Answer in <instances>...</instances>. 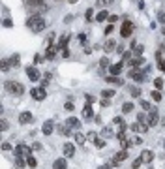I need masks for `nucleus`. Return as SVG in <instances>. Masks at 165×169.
I'll list each match as a JSON object with an SVG mask.
<instances>
[{"label": "nucleus", "instance_id": "nucleus-62", "mask_svg": "<svg viewBox=\"0 0 165 169\" xmlns=\"http://www.w3.org/2000/svg\"><path fill=\"white\" fill-rule=\"evenodd\" d=\"M163 34H165V28H163Z\"/></svg>", "mask_w": 165, "mask_h": 169}, {"label": "nucleus", "instance_id": "nucleus-37", "mask_svg": "<svg viewBox=\"0 0 165 169\" xmlns=\"http://www.w3.org/2000/svg\"><path fill=\"white\" fill-rule=\"evenodd\" d=\"M73 109H75V105H73V101H70V100H68V101H66V104H64V111H68V113H71Z\"/></svg>", "mask_w": 165, "mask_h": 169}, {"label": "nucleus", "instance_id": "nucleus-23", "mask_svg": "<svg viewBox=\"0 0 165 169\" xmlns=\"http://www.w3.org/2000/svg\"><path fill=\"white\" fill-rule=\"evenodd\" d=\"M58 132L62 133V135H73V132H71V128L68 126V124H58Z\"/></svg>", "mask_w": 165, "mask_h": 169}, {"label": "nucleus", "instance_id": "nucleus-10", "mask_svg": "<svg viewBox=\"0 0 165 169\" xmlns=\"http://www.w3.org/2000/svg\"><path fill=\"white\" fill-rule=\"evenodd\" d=\"M26 75H28L30 81H40V79H41V73L36 70L34 66H28V68H26Z\"/></svg>", "mask_w": 165, "mask_h": 169}, {"label": "nucleus", "instance_id": "nucleus-27", "mask_svg": "<svg viewBox=\"0 0 165 169\" xmlns=\"http://www.w3.org/2000/svg\"><path fill=\"white\" fill-rule=\"evenodd\" d=\"M115 94H116V92H115L113 88H105V90H101V98H103V100H111Z\"/></svg>", "mask_w": 165, "mask_h": 169}, {"label": "nucleus", "instance_id": "nucleus-29", "mask_svg": "<svg viewBox=\"0 0 165 169\" xmlns=\"http://www.w3.org/2000/svg\"><path fill=\"white\" fill-rule=\"evenodd\" d=\"M139 105H141L143 109H145L146 113H150V111L156 109V107H152V105H150V101H146V100H141V101H139Z\"/></svg>", "mask_w": 165, "mask_h": 169}, {"label": "nucleus", "instance_id": "nucleus-20", "mask_svg": "<svg viewBox=\"0 0 165 169\" xmlns=\"http://www.w3.org/2000/svg\"><path fill=\"white\" fill-rule=\"evenodd\" d=\"M30 120H32V113L30 111H23L19 115V124H28Z\"/></svg>", "mask_w": 165, "mask_h": 169}, {"label": "nucleus", "instance_id": "nucleus-48", "mask_svg": "<svg viewBox=\"0 0 165 169\" xmlns=\"http://www.w3.org/2000/svg\"><path fill=\"white\" fill-rule=\"evenodd\" d=\"M158 70L160 72H165V60H158Z\"/></svg>", "mask_w": 165, "mask_h": 169}, {"label": "nucleus", "instance_id": "nucleus-61", "mask_svg": "<svg viewBox=\"0 0 165 169\" xmlns=\"http://www.w3.org/2000/svg\"><path fill=\"white\" fill-rule=\"evenodd\" d=\"M161 145H163V149H165V141H163V143H161Z\"/></svg>", "mask_w": 165, "mask_h": 169}, {"label": "nucleus", "instance_id": "nucleus-14", "mask_svg": "<svg viewBox=\"0 0 165 169\" xmlns=\"http://www.w3.org/2000/svg\"><path fill=\"white\" fill-rule=\"evenodd\" d=\"M122 70H124V64L122 62H118V64H111V66H109V72H111V75H120V73H122Z\"/></svg>", "mask_w": 165, "mask_h": 169}, {"label": "nucleus", "instance_id": "nucleus-22", "mask_svg": "<svg viewBox=\"0 0 165 169\" xmlns=\"http://www.w3.org/2000/svg\"><path fill=\"white\" fill-rule=\"evenodd\" d=\"M73 139H75L77 145H84V143H86V135L81 133V132H75V133H73Z\"/></svg>", "mask_w": 165, "mask_h": 169}, {"label": "nucleus", "instance_id": "nucleus-55", "mask_svg": "<svg viewBox=\"0 0 165 169\" xmlns=\"http://www.w3.org/2000/svg\"><path fill=\"white\" fill-rule=\"evenodd\" d=\"M109 104H111L109 100H103V98H101V107H109Z\"/></svg>", "mask_w": 165, "mask_h": 169}, {"label": "nucleus", "instance_id": "nucleus-12", "mask_svg": "<svg viewBox=\"0 0 165 169\" xmlns=\"http://www.w3.org/2000/svg\"><path fill=\"white\" fill-rule=\"evenodd\" d=\"M83 118H84V120L94 118V109H92V104H84V107H83Z\"/></svg>", "mask_w": 165, "mask_h": 169}, {"label": "nucleus", "instance_id": "nucleus-26", "mask_svg": "<svg viewBox=\"0 0 165 169\" xmlns=\"http://www.w3.org/2000/svg\"><path fill=\"white\" fill-rule=\"evenodd\" d=\"M141 64H145V60L141 58V56H133L129 62V68H141Z\"/></svg>", "mask_w": 165, "mask_h": 169}, {"label": "nucleus", "instance_id": "nucleus-46", "mask_svg": "<svg viewBox=\"0 0 165 169\" xmlns=\"http://www.w3.org/2000/svg\"><path fill=\"white\" fill-rule=\"evenodd\" d=\"M100 66H101V68H107V66H109V58H107V56H103V58L100 60Z\"/></svg>", "mask_w": 165, "mask_h": 169}, {"label": "nucleus", "instance_id": "nucleus-3", "mask_svg": "<svg viewBox=\"0 0 165 169\" xmlns=\"http://www.w3.org/2000/svg\"><path fill=\"white\" fill-rule=\"evenodd\" d=\"M13 154H15L17 158H28V156H32V146H28V145H25V143H19V145L15 146Z\"/></svg>", "mask_w": 165, "mask_h": 169}, {"label": "nucleus", "instance_id": "nucleus-28", "mask_svg": "<svg viewBox=\"0 0 165 169\" xmlns=\"http://www.w3.org/2000/svg\"><path fill=\"white\" fill-rule=\"evenodd\" d=\"M68 41H70V34H64V36L60 38V41H58V49H66Z\"/></svg>", "mask_w": 165, "mask_h": 169}, {"label": "nucleus", "instance_id": "nucleus-44", "mask_svg": "<svg viewBox=\"0 0 165 169\" xmlns=\"http://www.w3.org/2000/svg\"><path fill=\"white\" fill-rule=\"evenodd\" d=\"M86 139H90V141H96V139H98V133H96V132H88V135H86Z\"/></svg>", "mask_w": 165, "mask_h": 169}, {"label": "nucleus", "instance_id": "nucleus-7", "mask_svg": "<svg viewBox=\"0 0 165 169\" xmlns=\"http://www.w3.org/2000/svg\"><path fill=\"white\" fill-rule=\"evenodd\" d=\"M30 96L34 98L36 101H41V100L47 98V92H45V88H43V86H38V88H32L30 90Z\"/></svg>", "mask_w": 165, "mask_h": 169}, {"label": "nucleus", "instance_id": "nucleus-5", "mask_svg": "<svg viewBox=\"0 0 165 169\" xmlns=\"http://www.w3.org/2000/svg\"><path fill=\"white\" fill-rule=\"evenodd\" d=\"M28 9H30V13L32 15H41L43 11L47 9V6H45V2H36V4H28Z\"/></svg>", "mask_w": 165, "mask_h": 169}, {"label": "nucleus", "instance_id": "nucleus-63", "mask_svg": "<svg viewBox=\"0 0 165 169\" xmlns=\"http://www.w3.org/2000/svg\"><path fill=\"white\" fill-rule=\"evenodd\" d=\"M57 2H58V0H57Z\"/></svg>", "mask_w": 165, "mask_h": 169}, {"label": "nucleus", "instance_id": "nucleus-15", "mask_svg": "<svg viewBox=\"0 0 165 169\" xmlns=\"http://www.w3.org/2000/svg\"><path fill=\"white\" fill-rule=\"evenodd\" d=\"M66 124H68L71 130H79V128H81V120L77 118V117H70L68 120H66Z\"/></svg>", "mask_w": 165, "mask_h": 169}, {"label": "nucleus", "instance_id": "nucleus-17", "mask_svg": "<svg viewBox=\"0 0 165 169\" xmlns=\"http://www.w3.org/2000/svg\"><path fill=\"white\" fill-rule=\"evenodd\" d=\"M57 53H58V45H49V47H47V53H45V58L53 60L54 56H57Z\"/></svg>", "mask_w": 165, "mask_h": 169}, {"label": "nucleus", "instance_id": "nucleus-51", "mask_svg": "<svg viewBox=\"0 0 165 169\" xmlns=\"http://www.w3.org/2000/svg\"><path fill=\"white\" fill-rule=\"evenodd\" d=\"M107 21H109V23H116V21H118V15H109Z\"/></svg>", "mask_w": 165, "mask_h": 169}, {"label": "nucleus", "instance_id": "nucleus-56", "mask_svg": "<svg viewBox=\"0 0 165 169\" xmlns=\"http://www.w3.org/2000/svg\"><path fill=\"white\" fill-rule=\"evenodd\" d=\"M100 169H115V167H113V165H111V164H105V165H101V167H100Z\"/></svg>", "mask_w": 165, "mask_h": 169}, {"label": "nucleus", "instance_id": "nucleus-43", "mask_svg": "<svg viewBox=\"0 0 165 169\" xmlns=\"http://www.w3.org/2000/svg\"><path fill=\"white\" fill-rule=\"evenodd\" d=\"M146 115H145V113H139V115H137V122H146Z\"/></svg>", "mask_w": 165, "mask_h": 169}, {"label": "nucleus", "instance_id": "nucleus-57", "mask_svg": "<svg viewBox=\"0 0 165 169\" xmlns=\"http://www.w3.org/2000/svg\"><path fill=\"white\" fill-rule=\"evenodd\" d=\"M111 32H113V26H111V25H109V26L105 28V34H111Z\"/></svg>", "mask_w": 165, "mask_h": 169}, {"label": "nucleus", "instance_id": "nucleus-39", "mask_svg": "<svg viewBox=\"0 0 165 169\" xmlns=\"http://www.w3.org/2000/svg\"><path fill=\"white\" fill-rule=\"evenodd\" d=\"M101 135H103V139H107V137H111V135H113V130L111 128H103V132H101Z\"/></svg>", "mask_w": 165, "mask_h": 169}, {"label": "nucleus", "instance_id": "nucleus-59", "mask_svg": "<svg viewBox=\"0 0 165 169\" xmlns=\"http://www.w3.org/2000/svg\"><path fill=\"white\" fill-rule=\"evenodd\" d=\"M161 126H163V128H165V117H163V118H161Z\"/></svg>", "mask_w": 165, "mask_h": 169}, {"label": "nucleus", "instance_id": "nucleus-33", "mask_svg": "<svg viewBox=\"0 0 165 169\" xmlns=\"http://www.w3.org/2000/svg\"><path fill=\"white\" fill-rule=\"evenodd\" d=\"M19 60H21V56H19V55H13V56H9V64H12L13 68H17V66H19Z\"/></svg>", "mask_w": 165, "mask_h": 169}, {"label": "nucleus", "instance_id": "nucleus-58", "mask_svg": "<svg viewBox=\"0 0 165 169\" xmlns=\"http://www.w3.org/2000/svg\"><path fill=\"white\" fill-rule=\"evenodd\" d=\"M36 2H41V0H26V4H36Z\"/></svg>", "mask_w": 165, "mask_h": 169}, {"label": "nucleus", "instance_id": "nucleus-60", "mask_svg": "<svg viewBox=\"0 0 165 169\" xmlns=\"http://www.w3.org/2000/svg\"><path fill=\"white\" fill-rule=\"evenodd\" d=\"M75 2H77V0H70V4H75Z\"/></svg>", "mask_w": 165, "mask_h": 169}, {"label": "nucleus", "instance_id": "nucleus-40", "mask_svg": "<svg viewBox=\"0 0 165 169\" xmlns=\"http://www.w3.org/2000/svg\"><path fill=\"white\" fill-rule=\"evenodd\" d=\"M94 145L98 146V149H103V146H105V139H96Z\"/></svg>", "mask_w": 165, "mask_h": 169}, {"label": "nucleus", "instance_id": "nucleus-54", "mask_svg": "<svg viewBox=\"0 0 165 169\" xmlns=\"http://www.w3.org/2000/svg\"><path fill=\"white\" fill-rule=\"evenodd\" d=\"M32 150H41V143H34L32 145Z\"/></svg>", "mask_w": 165, "mask_h": 169}, {"label": "nucleus", "instance_id": "nucleus-21", "mask_svg": "<svg viewBox=\"0 0 165 169\" xmlns=\"http://www.w3.org/2000/svg\"><path fill=\"white\" fill-rule=\"evenodd\" d=\"M141 158H143V162H145V164H150L154 160V152L152 150H143L141 152Z\"/></svg>", "mask_w": 165, "mask_h": 169}, {"label": "nucleus", "instance_id": "nucleus-13", "mask_svg": "<svg viewBox=\"0 0 165 169\" xmlns=\"http://www.w3.org/2000/svg\"><path fill=\"white\" fill-rule=\"evenodd\" d=\"M105 81L109 83V85H115V86H124V79H120V77H116V75H109V77H105Z\"/></svg>", "mask_w": 165, "mask_h": 169}, {"label": "nucleus", "instance_id": "nucleus-38", "mask_svg": "<svg viewBox=\"0 0 165 169\" xmlns=\"http://www.w3.org/2000/svg\"><path fill=\"white\" fill-rule=\"evenodd\" d=\"M26 165H30V167H36V165H38L36 158H34V156H28V158H26Z\"/></svg>", "mask_w": 165, "mask_h": 169}, {"label": "nucleus", "instance_id": "nucleus-9", "mask_svg": "<svg viewBox=\"0 0 165 169\" xmlns=\"http://www.w3.org/2000/svg\"><path fill=\"white\" fill-rule=\"evenodd\" d=\"M148 124L146 122H133V124H131V126H129V130L131 132H135V133H146L148 132Z\"/></svg>", "mask_w": 165, "mask_h": 169}, {"label": "nucleus", "instance_id": "nucleus-34", "mask_svg": "<svg viewBox=\"0 0 165 169\" xmlns=\"http://www.w3.org/2000/svg\"><path fill=\"white\" fill-rule=\"evenodd\" d=\"M150 96H152V100L154 101H161V92H160V90H152V92H150Z\"/></svg>", "mask_w": 165, "mask_h": 169}, {"label": "nucleus", "instance_id": "nucleus-25", "mask_svg": "<svg viewBox=\"0 0 165 169\" xmlns=\"http://www.w3.org/2000/svg\"><path fill=\"white\" fill-rule=\"evenodd\" d=\"M133 51H126V53H122V64H128L129 66V62H131V58H133Z\"/></svg>", "mask_w": 165, "mask_h": 169}, {"label": "nucleus", "instance_id": "nucleus-41", "mask_svg": "<svg viewBox=\"0 0 165 169\" xmlns=\"http://www.w3.org/2000/svg\"><path fill=\"white\" fill-rule=\"evenodd\" d=\"M131 141H133V145H143V137H141V135H135V137H131Z\"/></svg>", "mask_w": 165, "mask_h": 169}, {"label": "nucleus", "instance_id": "nucleus-36", "mask_svg": "<svg viewBox=\"0 0 165 169\" xmlns=\"http://www.w3.org/2000/svg\"><path fill=\"white\" fill-rule=\"evenodd\" d=\"M154 86H156V90H161L163 88V79L161 77H156V79H154Z\"/></svg>", "mask_w": 165, "mask_h": 169}, {"label": "nucleus", "instance_id": "nucleus-1", "mask_svg": "<svg viewBox=\"0 0 165 169\" xmlns=\"http://www.w3.org/2000/svg\"><path fill=\"white\" fill-rule=\"evenodd\" d=\"M26 26L32 32H41L43 28L47 26V23H45V19H43V15H30L26 19Z\"/></svg>", "mask_w": 165, "mask_h": 169}, {"label": "nucleus", "instance_id": "nucleus-6", "mask_svg": "<svg viewBox=\"0 0 165 169\" xmlns=\"http://www.w3.org/2000/svg\"><path fill=\"white\" fill-rule=\"evenodd\" d=\"M131 34H133V23H131V21H124L122 28H120V36H122V38H129Z\"/></svg>", "mask_w": 165, "mask_h": 169}, {"label": "nucleus", "instance_id": "nucleus-11", "mask_svg": "<svg viewBox=\"0 0 165 169\" xmlns=\"http://www.w3.org/2000/svg\"><path fill=\"white\" fill-rule=\"evenodd\" d=\"M62 152H64L66 158H73V156H75V145H73V143H64Z\"/></svg>", "mask_w": 165, "mask_h": 169}, {"label": "nucleus", "instance_id": "nucleus-45", "mask_svg": "<svg viewBox=\"0 0 165 169\" xmlns=\"http://www.w3.org/2000/svg\"><path fill=\"white\" fill-rule=\"evenodd\" d=\"M84 100H86V104H94V101H96V98L90 96V94H84Z\"/></svg>", "mask_w": 165, "mask_h": 169}, {"label": "nucleus", "instance_id": "nucleus-18", "mask_svg": "<svg viewBox=\"0 0 165 169\" xmlns=\"http://www.w3.org/2000/svg\"><path fill=\"white\" fill-rule=\"evenodd\" d=\"M103 49H105V53H113V51H116V49H118V45H116V41H115V40H107V41H105V45H103Z\"/></svg>", "mask_w": 165, "mask_h": 169}, {"label": "nucleus", "instance_id": "nucleus-49", "mask_svg": "<svg viewBox=\"0 0 165 169\" xmlns=\"http://www.w3.org/2000/svg\"><path fill=\"white\" fill-rule=\"evenodd\" d=\"M158 21L161 23V25H165V13H163V11H160V13H158Z\"/></svg>", "mask_w": 165, "mask_h": 169}, {"label": "nucleus", "instance_id": "nucleus-42", "mask_svg": "<svg viewBox=\"0 0 165 169\" xmlns=\"http://www.w3.org/2000/svg\"><path fill=\"white\" fill-rule=\"evenodd\" d=\"M113 0H98V6H111Z\"/></svg>", "mask_w": 165, "mask_h": 169}, {"label": "nucleus", "instance_id": "nucleus-50", "mask_svg": "<svg viewBox=\"0 0 165 169\" xmlns=\"http://www.w3.org/2000/svg\"><path fill=\"white\" fill-rule=\"evenodd\" d=\"M15 164H17V167H25V162H23V158H17V156H15Z\"/></svg>", "mask_w": 165, "mask_h": 169}, {"label": "nucleus", "instance_id": "nucleus-24", "mask_svg": "<svg viewBox=\"0 0 165 169\" xmlns=\"http://www.w3.org/2000/svg\"><path fill=\"white\" fill-rule=\"evenodd\" d=\"M133 109H135V104H131V101H124V104H122V113H124V115L133 113Z\"/></svg>", "mask_w": 165, "mask_h": 169}, {"label": "nucleus", "instance_id": "nucleus-47", "mask_svg": "<svg viewBox=\"0 0 165 169\" xmlns=\"http://www.w3.org/2000/svg\"><path fill=\"white\" fill-rule=\"evenodd\" d=\"M84 17H86V21H92V9H90V8L84 11Z\"/></svg>", "mask_w": 165, "mask_h": 169}, {"label": "nucleus", "instance_id": "nucleus-31", "mask_svg": "<svg viewBox=\"0 0 165 169\" xmlns=\"http://www.w3.org/2000/svg\"><path fill=\"white\" fill-rule=\"evenodd\" d=\"M120 146H122V150H128L129 146H133V141H131V139H124V141H120Z\"/></svg>", "mask_w": 165, "mask_h": 169}, {"label": "nucleus", "instance_id": "nucleus-8", "mask_svg": "<svg viewBox=\"0 0 165 169\" xmlns=\"http://www.w3.org/2000/svg\"><path fill=\"white\" fill-rule=\"evenodd\" d=\"M146 124L150 128H154V126H158V124H161V118H160V115H158V111L154 109V111H150L148 113V118H146Z\"/></svg>", "mask_w": 165, "mask_h": 169}, {"label": "nucleus", "instance_id": "nucleus-2", "mask_svg": "<svg viewBox=\"0 0 165 169\" xmlns=\"http://www.w3.org/2000/svg\"><path fill=\"white\" fill-rule=\"evenodd\" d=\"M4 86H6L8 92L13 94V96H23V94H25V85H21V83H17V81H6Z\"/></svg>", "mask_w": 165, "mask_h": 169}, {"label": "nucleus", "instance_id": "nucleus-19", "mask_svg": "<svg viewBox=\"0 0 165 169\" xmlns=\"http://www.w3.org/2000/svg\"><path fill=\"white\" fill-rule=\"evenodd\" d=\"M53 130H54V124H53L51 120L43 122V126H41V132H43V135H51V133H53Z\"/></svg>", "mask_w": 165, "mask_h": 169}, {"label": "nucleus", "instance_id": "nucleus-30", "mask_svg": "<svg viewBox=\"0 0 165 169\" xmlns=\"http://www.w3.org/2000/svg\"><path fill=\"white\" fill-rule=\"evenodd\" d=\"M107 19H109V13H107L105 9H103V11H100V13L96 15V21H100V23H103V21H107Z\"/></svg>", "mask_w": 165, "mask_h": 169}, {"label": "nucleus", "instance_id": "nucleus-35", "mask_svg": "<svg viewBox=\"0 0 165 169\" xmlns=\"http://www.w3.org/2000/svg\"><path fill=\"white\" fill-rule=\"evenodd\" d=\"M129 94L133 96V98H139V96H141V88H139V86H131V88H129Z\"/></svg>", "mask_w": 165, "mask_h": 169}, {"label": "nucleus", "instance_id": "nucleus-52", "mask_svg": "<svg viewBox=\"0 0 165 169\" xmlns=\"http://www.w3.org/2000/svg\"><path fill=\"white\" fill-rule=\"evenodd\" d=\"M8 128H9V124H8V120H4V118H2V132H6Z\"/></svg>", "mask_w": 165, "mask_h": 169}, {"label": "nucleus", "instance_id": "nucleus-32", "mask_svg": "<svg viewBox=\"0 0 165 169\" xmlns=\"http://www.w3.org/2000/svg\"><path fill=\"white\" fill-rule=\"evenodd\" d=\"M143 164H145V162H143V158L139 156V158H135V160L131 162V169H139V167H141Z\"/></svg>", "mask_w": 165, "mask_h": 169}, {"label": "nucleus", "instance_id": "nucleus-16", "mask_svg": "<svg viewBox=\"0 0 165 169\" xmlns=\"http://www.w3.org/2000/svg\"><path fill=\"white\" fill-rule=\"evenodd\" d=\"M53 169H68V162H66V158H57V160L53 162Z\"/></svg>", "mask_w": 165, "mask_h": 169}, {"label": "nucleus", "instance_id": "nucleus-4", "mask_svg": "<svg viewBox=\"0 0 165 169\" xmlns=\"http://www.w3.org/2000/svg\"><path fill=\"white\" fill-rule=\"evenodd\" d=\"M128 77H129V79H133L135 83H143V81H146V73H145V72H141L139 68H131L129 73H128Z\"/></svg>", "mask_w": 165, "mask_h": 169}, {"label": "nucleus", "instance_id": "nucleus-53", "mask_svg": "<svg viewBox=\"0 0 165 169\" xmlns=\"http://www.w3.org/2000/svg\"><path fill=\"white\" fill-rule=\"evenodd\" d=\"M2 150H12V145H9V143H2Z\"/></svg>", "mask_w": 165, "mask_h": 169}]
</instances>
